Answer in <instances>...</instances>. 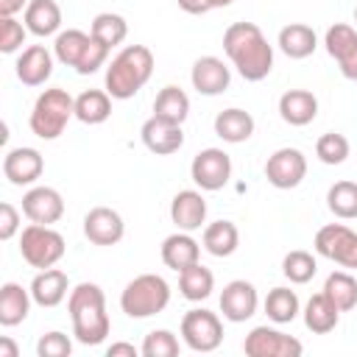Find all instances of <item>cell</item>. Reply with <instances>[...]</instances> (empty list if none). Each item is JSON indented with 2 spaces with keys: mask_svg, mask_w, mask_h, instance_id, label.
Returning a JSON list of instances; mask_svg holds the SVG:
<instances>
[{
  "mask_svg": "<svg viewBox=\"0 0 357 357\" xmlns=\"http://www.w3.org/2000/svg\"><path fill=\"white\" fill-rule=\"evenodd\" d=\"M324 293L329 296V301L340 310V312H349L357 307V279L349 276L346 271H335L326 276L324 282Z\"/></svg>",
  "mask_w": 357,
  "mask_h": 357,
  "instance_id": "obj_33",
  "label": "cell"
},
{
  "mask_svg": "<svg viewBox=\"0 0 357 357\" xmlns=\"http://www.w3.org/2000/svg\"><path fill=\"white\" fill-rule=\"evenodd\" d=\"M326 53L337 61L343 78L357 81V31L346 22H335L324 36Z\"/></svg>",
  "mask_w": 357,
  "mask_h": 357,
  "instance_id": "obj_12",
  "label": "cell"
},
{
  "mask_svg": "<svg viewBox=\"0 0 357 357\" xmlns=\"http://www.w3.org/2000/svg\"><path fill=\"white\" fill-rule=\"evenodd\" d=\"M20 229V212L14 209V204L3 201L0 204V240H11Z\"/></svg>",
  "mask_w": 357,
  "mask_h": 357,
  "instance_id": "obj_44",
  "label": "cell"
},
{
  "mask_svg": "<svg viewBox=\"0 0 357 357\" xmlns=\"http://www.w3.org/2000/svg\"><path fill=\"white\" fill-rule=\"evenodd\" d=\"M70 117H75V100L70 98L67 89L53 86V89H45L36 98L28 126L39 139H56L67 128Z\"/></svg>",
  "mask_w": 357,
  "mask_h": 357,
  "instance_id": "obj_4",
  "label": "cell"
},
{
  "mask_svg": "<svg viewBox=\"0 0 357 357\" xmlns=\"http://www.w3.org/2000/svg\"><path fill=\"white\" fill-rule=\"evenodd\" d=\"M45 170V159L36 148H11L3 159V176L22 187V184H33Z\"/></svg>",
  "mask_w": 357,
  "mask_h": 357,
  "instance_id": "obj_17",
  "label": "cell"
},
{
  "mask_svg": "<svg viewBox=\"0 0 357 357\" xmlns=\"http://www.w3.org/2000/svg\"><path fill=\"white\" fill-rule=\"evenodd\" d=\"M190 176L201 190H209V192L223 190L231 178V159L220 148H204L195 153L190 165Z\"/></svg>",
  "mask_w": 357,
  "mask_h": 357,
  "instance_id": "obj_9",
  "label": "cell"
},
{
  "mask_svg": "<svg viewBox=\"0 0 357 357\" xmlns=\"http://www.w3.org/2000/svg\"><path fill=\"white\" fill-rule=\"evenodd\" d=\"M22 215L31 223H59L64 215V198L53 187H31L22 195Z\"/></svg>",
  "mask_w": 357,
  "mask_h": 357,
  "instance_id": "obj_13",
  "label": "cell"
},
{
  "mask_svg": "<svg viewBox=\"0 0 357 357\" xmlns=\"http://www.w3.org/2000/svg\"><path fill=\"white\" fill-rule=\"evenodd\" d=\"M17 354H20L17 343L11 337H0V357H17Z\"/></svg>",
  "mask_w": 357,
  "mask_h": 357,
  "instance_id": "obj_48",
  "label": "cell"
},
{
  "mask_svg": "<svg viewBox=\"0 0 357 357\" xmlns=\"http://www.w3.org/2000/svg\"><path fill=\"white\" fill-rule=\"evenodd\" d=\"M53 75V56L45 45H31L17 59V78L25 86H42Z\"/></svg>",
  "mask_w": 357,
  "mask_h": 357,
  "instance_id": "obj_20",
  "label": "cell"
},
{
  "mask_svg": "<svg viewBox=\"0 0 357 357\" xmlns=\"http://www.w3.org/2000/svg\"><path fill=\"white\" fill-rule=\"evenodd\" d=\"M170 301V284L156 273H142L126 284L120 293V307L128 318H151L162 312Z\"/></svg>",
  "mask_w": 357,
  "mask_h": 357,
  "instance_id": "obj_5",
  "label": "cell"
},
{
  "mask_svg": "<svg viewBox=\"0 0 357 357\" xmlns=\"http://www.w3.org/2000/svg\"><path fill=\"white\" fill-rule=\"evenodd\" d=\"M20 254L31 268H53L64 257V237L45 223H31L22 229Z\"/></svg>",
  "mask_w": 357,
  "mask_h": 357,
  "instance_id": "obj_6",
  "label": "cell"
},
{
  "mask_svg": "<svg viewBox=\"0 0 357 357\" xmlns=\"http://www.w3.org/2000/svg\"><path fill=\"white\" fill-rule=\"evenodd\" d=\"M86 45H89V33H84V31H78V28H67V31H61V33L56 36L53 53H56V59H59L61 64L75 67V64L81 61Z\"/></svg>",
  "mask_w": 357,
  "mask_h": 357,
  "instance_id": "obj_36",
  "label": "cell"
},
{
  "mask_svg": "<svg viewBox=\"0 0 357 357\" xmlns=\"http://www.w3.org/2000/svg\"><path fill=\"white\" fill-rule=\"evenodd\" d=\"M139 137H142V145H145L151 153H156V156H170V153H176V151L184 145V131H181V126L167 123V120H159V117H148V120L142 123Z\"/></svg>",
  "mask_w": 357,
  "mask_h": 357,
  "instance_id": "obj_16",
  "label": "cell"
},
{
  "mask_svg": "<svg viewBox=\"0 0 357 357\" xmlns=\"http://www.w3.org/2000/svg\"><path fill=\"white\" fill-rule=\"evenodd\" d=\"M198 259H201V248L190 237V231H176V234H170V237L162 240V262L170 271L181 273L184 268L195 265Z\"/></svg>",
  "mask_w": 357,
  "mask_h": 357,
  "instance_id": "obj_22",
  "label": "cell"
},
{
  "mask_svg": "<svg viewBox=\"0 0 357 357\" xmlns=\"http://www.w3.org/2000/svg\"><path fill=\"white\" fill-rule=\"evenodd\" d=\"M181 337L192 351H215L223 343V324L209 310H190L181 318Z\"/></svg>",
  "mask_w": 357,
  "mask_h": 357,
  "instance_id": "obj_7",
  "label": "cell"
},
{
  "mask_svg": "<svg viewBox=\"0 0 357 357\" xmlns=\"http://www.w3.org/2000/svg\"><path fill=\"white\" fill-rule=\"evenodd\" d=\"M279 114L290 126H307L318 114V98L310 89H287L279 98Z\"/></svg>",
  "mask_w": 357,
  "mask_h": 357,
  "instance_id": "obj_23",
  "label": "cell"
},
{
  "mask_svg": "<svg viewBox=\"0 0 357 357\" xmlns=\"http://www.w3.org/2000/svg\"><path fill=\"white\" fill-rule=\"evenodd\" d=\"M276 45H279V50H282L287 59H307V56L315 53L318 36H315V31H312L310 25H304V22H290V25H284V28L279 31Z\"/></svg>",
  "mask_w": 357,
  "mask_h": 357,
  "instance_id": "obj_24",
  "label": "cell"
},
{
  "mask_svg": "<svg viewBox=\"0 0 357 357\" xmlns=\"http://www.w3.org/2000/svg\"><path fill=\"white\" fill-rule=\"evenodd\" d=\"M31 0H0V17H14L17 11L28 8Z\"/></svg>",
  "mask_w": 357,
  "mask_h": 357,
  "instance_id": "obj_47",
  "label": "cell"
},
{
  "mask_svg": "<svg viewBox=\"0 0 357 357\" xmlns=\"http://www.w3.org/2000/svg\"><path fill=\"white\" fill-rule=\"evenodd\" d=\"M89 33H92L98 42H103L106 47H114V45H120V42L128 36V22H126L120 14L103 11V14H98V17L92 20Z\"/></svg>",
  "mask_w": 357,
  "mask_h": 357,
  "instance_id": "obj_37",
  "label": "cell"
},
{
  "mask_svg": "<svg viewBox=\"0 0 357 357\" xmlns=\"http://www.w3.org/2000/svg\"><path fill=\"white\" fill-rule=\"evenodd\" d=\"M326 206L332 215L351 220L357 218V181H335L326 192Z\"/></svg>",
  "mask_w": 357,
  "mask_h": 357,
  "instance_id": "obj_35",
  "label": "cell"
},
{
  "mask_svg": "<svg viewBox=\"0 0 357 357\" xmlns=\"http://www.w3.org/2000/svg\"><path fill=\"white\" fill-rule=\"evenodd\" d=\"M315 156L324 162V165H343L349 159V139L343 134H335V131H326L318 137L315 142Z\"/></svg>",
  "mask_w": 357,
  "mask_h": 357,
  "instance_id": "obj_39",
  "label": "cell"
},
{
  "mask_svg": "<svg viewBox=\"0 0 357 357\" xmlns=\"http://www.w3.org/2000/svg\"><path fill=\"white\" fill-rule=\"evenodd\" d=\"M70 351H73L70 337L64 332H56V329L42 335L39 343H36V354L39 357H70Z\"/></svg>",
  "mask_w": 357,
  "mask_h": 357,
  "instance_id": "obj_42",
  "label": "cell"
},
{
  "mask_svg": "<svg viewBox=\"0 0 357 357\" xmlns=\"http://www.w3.org/2000/svg\"><path fill=\"white\" fill-rule=\"evenodd\" d=\"M315 251L343 268H357V231L343 223H326L315 234Z\"/></svg>",
  "mask_w": 357,
  "mask_h": 357,
  "instance_id": "obj_8",
  "label": "cell"
},
{
  "mask_svg": "<svg viewBox=\"0 0 357 357\" xmlns=\"http://www.w3.org/2000/svg\"><path fill=\"white\" fill-rule=\"evenodd\" d=\"M257 304H259V296H257V287L245 279H234L223 287L220 293V312L226 321L231 324H243L248 321L254 312H257Z\"/></svg>",
  "mask_w": 357,
  "mask_h": 357,
  "instance_id": "obj_14",
  "label": "cell"
},
{
  "mask_svg": "<svg viewBox=\"0 0 357 357\" xmlns=\"http://www.w3.org/2000/svg\"><path fill=\"white\" fill-rule=\"evenodd\" d=\"M176 3L187 14H206V11H212V3L209 0H176Z\"/></svg>",
  "mask_w": 357,
  "mask_h": 357,
  "instance_id": "obj_45",
  "label": "cell"
},
{
  "mask_svg": "<svg viewBox=\"0 0 357 357\" xmlns=\"http://www.w3.org/2000/svg\"><path fill=\"white\" fill-rule=\"evenodd\" d=\"M31 290H25L17 282H6L0 287V324L3 326H17L28 318L31 310Z\"/></svg>",
  "mask_w": 357,
  "mask_h": 357,
  "instance_id": "obj_25",
  "label": "cell"
},
{
  "mask_svg": "<svg viewBox=\"0 0 357 357\" xmlns=\"http://www.w3.org/2000/svg\"><path fill=\"white\" fill-rule=\"evenodd\" d=\"M112 114V95L103 89H86L75 98V117L86 126L106 123Z\"/></svg>",
  "mask_w": 357,
  "mask_h": 357,
  "instance_id": "obj_29",
  "label": "cell"
},
{
  "mask_svg": "<svg viewBox=\"0 0 357 357\" xmlns=\"http://www.w3.org/2000/svg\"><path fill=\"white\" fill-rule=\"evenodd\" d=\"M67 290H70V279L59 268H45L31 282V296L39 307H59L67 298Z\"/></svg>",
  "mask_w": 357,
  "mask_h": 357,
  "instance_id": "obj_21",
  "label": "cell"
},
{
  "mask_svg": "<svg viewBox=\"0 0 357 357\" xmlns=\"http://www.w3.org/2000/svg\"><path fill=\"white\" fill-rule=\"evenodd\" d=\"M187 114H190V98H187L184 89H178V86L170 84V86H165L156 95V100H153V117L181 126L187 120Z\"/></svg>",
  "mask_w": 357,
  "mask_h": 357,
  "instance_id": "obj_30",
  "label": "cell"
},
{
  "mask_svg": "<svg viewBox=\"0 0 357 357\" xmlns=\"http://www.w3.org/2000/svg\"><path fill=\"white\" fill-rule=\"evenodd\" d=\"M240 245V231L231 220H215L204 229V248L212 257H231Z\"/></svg>",
  "mask_w": 357,
  "mask_h": 357,
  "instance_id": "obj_31",
  "label": "cell"
},
{
  "mask_svg": "<svg viewBox=\"0 0 357 357\" xmlns=\"http://www.w3.org/2000/svg\"><path fill=\"white\" fill-rule=\"evenodd\" d=\"M178 290H181V296L187 301H204L215 290V276H212L209 268L195 262V265H190V268H184L178 273Z\"/></svg>",
  "mask_w": 357,
  "mask_h": 357,
  "instance_id": "obj_32",
  "label": "cell"
},
{
  "mask_svg": "<svg viewBox=\"0 0 357 357\" xmlns=\"http://www.w3.org/2000/svg\"><path fill=\"white\" fill-rule=\"evenodd\" d=\"M139 351L145 357H176L178 354V337L170 329H153L145 335Z\"/></svg>",
  "mask_w": 357,
  "mask_h": 357,
  "instance_id": "obj_40",
  "label": "cell"
},
{
  "mask_svg": "<svg viewBox=\"0 0 357 357\" xmlns=\"http://www.w3.org/2000/svg\"><path fill=\"white\" fill-rule=\"evenodd\" d=\"M84 234L95 245H114L123 240L126 223H123L120 212H114L112 206H95L84 218Z\"/></svg>",
  "mask_w": 357,
  "mask_h": 357,
  "instance_id": "obj_15",
  "label": "cell"
},
{
  "mask_svg": "<svg viewBox=\"0 0 357 357\" xmlns=\"http://www.w3.org/2000/svg\"><path fill=\"white\" fill-rule=\"evenodd\" d=\"M215 134L223 139V142H245L251 134H254V117L245 112V109H223L218 112L215 117Z\"/></svg>",
  "mask_w": 357,
  "mask_h": 357,
  "instance_id": "obj_26",
  "label": "cell"
},
{
  "mask_svg": "<svg viewBox=\"0 0 357 357\" xmlns=\"http://www.w3.org/2000/svg\"><path fill=\"white\" fill-rule=\"evenodd\" d=\"M67 312L73 318V335L84 346H98L106 340L112 321L106 312V296L95 282H81L67 296Z\"/></svg>",
  "mask_w": 357,
  "mask_h": 357,
  "instance_id": "obj_2",
  "label": "cell"
},
{
  "mask_svg": "<svg viewBox=\"0 0 357 357\" xmlns=\"http://www.w3.org/2000/svg\"><path fill=\"white\" fill-rule=\"evenodd\" d=\"M337 321H340V310L329 301V296H326L324 290L315 293V296L307 301V307H304V324H307L310 332H315V335H329V332L337 326Z\"/></svg>",
  "mask_w": 357,
  "mask_h": 357,
  "instance_id": "obj_27",
  "label": "cell"
},
{
  "mask_svg": "<svg viewBox=\"0 0 357 357\" xmlns=\"http://www.w3.org/2000/svg\"><path fill=\"white\" fill-rule=\"evenodd\" d=\"M190 81L192 86L201 92V95H220L229 89V81H231V73L229 67L223 64V59L218 56H201L195 64H192V73H190Z\"/></svg>",
  "mask_w": 357,
  "mask_h": 357,
  "instance_id": "obj_18",
  "label": "cell"
},
{
  "mask_svg": "<svg viewBox=\"0 0 357 357\" xmlns=\"http://www.w3.org/2000/svg\"><path fill=\"white\" fill-rule=\"evenodd\" d=\"M307 176V159L298 148H279L265 162V178L276 190H293Z\"/></svg>",
  "mask_w": 357,
  "mask_h": 357,
  "instance_id": "obj_11",
  "label": "cell"
},
{
  "mask_svg": "<svg viewBox=\"0 0 357 357\" xmlns=\"http://www.w3.org/2000/svg\"><path fill=\"white\" fill-rule=\"evenodd\" d=\"M265 315L273 324H290L298 315V296L290 287H273L265 296Z\"/></svg>",
  "mask_w": 357,
  "mask_h": 357,
  "instance_id": "obj_34",
  "label": "cell"
},
{
  "mask_svg": "<svg viewBox=\"0 0 357 357\" xmlns=\"http://www.w3.org/2000/svg\"><path fill=\"white\" fill-rule=\"evenodd\" d=\"M153 73V53L145 45H126L106 70V92L114 100L134 98Z\"/></svg>",
  "mask_w": 357,
  "mask_h": 357,
  "instance_id": "obj_3",
  "label": "cell"
},
{
  "mask_svg": "<svg viewBox=\"0 0 357 357\" xmlns=\"http://www.w3.org/2000/svg\"><path fill=\"white\" fill-rule=\"evenodd\" d=\"M106 354H109V357H120V354H126V357H137L139 349H137L134 343H112V346L106 349Z\"/></svg>",
  "mask_w": 357,
  "mask_h": 357,
  "instance_id": "obj_46",
  "label": "cell"
},
{
  "mask_svg": "<svg viewBox=\"0 0 357 357\" xmlns=\"http://www.w3.org/2000/svg\"><path fill=\"white\" fill-rule=\"evenodd\" d=\"M354 22H357V6H354Z\"/></svg>",
  "mask_w": 357,
  "mask_h": 357,
  "instance_id": "obj_50",
  "label": "cell"
},
{
  "mask_svg": "<svg viewBox=\"0 0 357 357\" xmlns=\"http://www.w3.org/2000/svg\"><path fill=\"white\" fill-rule=\"evenodd\" d=\"M61 25V8L56 0H31L25 8V28L33 36H50Z\"/></svg>",
  "mask_w": 357,
  "mask_h": 357,
  "instance_id": "obj_28",
  "label": "cell"
},
{
  "mask_svg": "<svg viewBox=\"0 0 357 357\" xmlns=\"http://www.w3.org/2000/svg\"><path fill=\"white\" fill-rule=\"evenodd\" d=\"M223 50L245 81H262L273 70V47L254 22H231L223 33Z\"/></svg>",
  "mask_w": 357,
  "mask_h": 357,
  "instance_id": "obj_1",
  "label": "cell"
},
{
  "mask_svg": "<svg viewBox=\"0 0 357 357\" xmlns=\"http://www.w3.org/2000/svg\"><path fill=\"white\" fill-rule=\"evenodd\" d=\"M109 50H112V47H106L103 42H98V39L89 33V45H86L81 61L75 64V73H81V75H92V73H98V70L106 64Z\"/></svg>",
  "mask_w": 357,
  "mask_h": 357,
  "instance_id": "obj_41",
  "label": "cell"
},
{
  "mask_svg": "<svg viewBox=\"0 0 357 357\" xmlns=\"http://www.w3.org/2000/svg\"><path fill=\"white\" fill-rule=\"evenodd\" d=\"M212 3V8H226V6H231L234 0H209Z\"/></svg>",
  "mask_w": 357,
  "mask_h": 357,
  "instance_id": "obj_49",
  "label": "cell"
},
{
  "mask_svg": "<svg viewBox=\"0 0 357 357\" xmlns=\"http://www.w3.org/2000/svg\"><path fill=\"white\" fill-rule=\"evenodd\" d=\"M243 351L248 357H298L304 351L301 340L271 329V326H254L245 340H243Z\"/></svg>",
  "mask_w": 357,
  "mask_h": 357,
  "instance_id": "obj_10",
  "label": "cell"
},
{
  "mask_svg": "<svg viewBox=\"0 0 357 357\" xmlns=\"http://www.w3.org/2000/svg\"><path fill=\"white\" fill-rule=\"evenodd\" d=\"M25 31L28 28H22V22H17L14 17H0V50L14 53L17 47H22Z\"/></svg>",
  "mask_w": 357,
  "mask_h": 357,
  "instance_id": "obj_43",
  "label": "cell"
},
{
  "mask_svg": "<svg viewBox=\"0 0 357 357\" xmlns=\"http://www.w3.org/2000/svg\"><path fill=\"white\" fill-rule=\"evenodd\" d=\"M170 220L178 231H195L206 220V201L198 190H181L176 192L170 204Z\"/></svg>",
  "mask_w": 357,
  "mask_h": 357,
  "instance_id": "obj_19",
  "label": "cell"
},
{
  "mask_svg": "<svg viewBox=\"0 0 357 357\" xmlns=\"http://www.w3.org/2000/svg\"><path fill=\"white\" fill-rule=\"evenodd\" d=\"M315 271H318V262H315V257H312L310 251L296 248V251L284 254V259H282V273H284L293 284H307V282L315 276Z\"/></svg>",
  "mask_w": 357,
  "mask_h": 357,
  "instance_id": "obj_38",
  "label": "cell"
}]
</instances>
